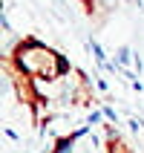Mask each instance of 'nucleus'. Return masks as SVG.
<instances>
[{"label": "nucleus", "mask_w": 144, "mask_h": 153, "mask_svg": "<svg viewBox=\"0 0 144 153\" xmlns=\"http://www.w3.org/2000/svg\"><path fill=\"white\" fill-rule=\"evenodd\" d=\"M15 61L20 72L29 78H43V81H58L69 72V64L64 55H58L55 49H49L46 43H41L38 38H29L17 46Z\"/></svg>", "instance_id": "f257e3e1"}, {"label": "nucleus", "mask_w": 144, "mask_h": 153, "mask_svg": "<svg viewBox=\"0 0 144 153\" xmlns=\"http://www.w3.org/2000/svg\"><path fill=\"white\" fill-rule=\"evenodd\" d=\"M130 61H133V49H130V46H118V49H115V55H112V64H115L118 69H124Z\"/></svg>", "instance_id": "f03ea898"}, {"label": "nucleus", "mask_w": 144, "mask_h": 153, "mask_svg": "<svg viewBox=\"0 0 144 153\" xmlns=\"http://www.w3.org/2000/svg\"><path fill=\"white\" fill-rule=\"evenodd\" d=\"M75 136H64V139H55V147L52 153H75Z\"/></svg>", "instance_id": "7ed1b4c3"}, {"label": "nucleus", "mask_w": 144, "mask_h": 153, "mask_svg": "<svg viewBox=\"0 0 144 153\" xmlns=\"http://www.w3.org/2000/svg\"><path fill=\"white\" fill-rule=\"evenodd\" d=\"M104 116L110 119V124H118V113L112 110V107H104Z\"/></svg>", "instance_id": "20e7f679"}, {"label": "nucleus", "mask_w": 144, "mask_h": 153, "mask_svg": "<svg viewBox=\"0 0 144 153\" xmlns=\"http://www.w3.org/2000/svg\"><path fill=\"white\" fill-rule=\"evenodd\" d=\"M133 90H136V93H144V84H141V81H138V78H136V81H133Z\"/></svg>", "instance_id": "39448f33"}]
</instances>
